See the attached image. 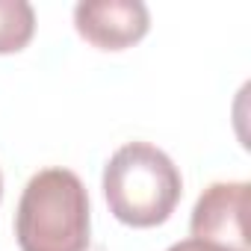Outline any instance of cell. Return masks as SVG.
<instances>
[{
    "mask_svg": "<svg viewBox=\"0 0 251 251\" xmlns=\"http://www.w3.org/2000/svg\"><path fill=\"white\" fill-rule=\"evenodd\" d=\"M166 251H225L219 245H210V242H201V239H183V242H175L172 248Z\"/></svg>",
    "mask_w": 251,
    "mask_h": 251,
    "instance_id": "cell-6",
    "label": "cell"
},
{
    "mask_svg": "<svg viewBox=\"0 0 251 251\" xmlns=\"http://www.w3.org/2000/svg\"><path fill=\"white\" fill-rule=\"evenodd\" d=\"M103 195L118 222L130 227H157L175 213L183 180L166 151L148 142H127L103 169Z\"/></svg>",
    "mask_w": 251,
    "mask_h": 251,
    "instance_id": "cell-1",
    "label": "cell"
},
{
    "mask_svg": "<svg viewBox=\"0 0 251 251\" xmlns=\"http://www.w3.org/2000/svg\"><path fill=\"white\" fill-rule=\"evenodd\" d=\"M36 33V12L27 0H0V53H18Z\"/></svg>",
    "mask_w": 251,
    "mask_h": 251,
    "instance_id": "cell-5",
    "label": "cell"
},
{
    "mask_svg": "<svg viewBox=\"0 0 251 251\" xmlns=\"http://www.w3.org/2000/svg\"><path fill=\"white\" fill-rule=\"evenodd\" d=\"M21 251H86L89 192L68 169H45L30 177L15 213Z\"/></svg>",
    "mask_w": 251,
    "mask_h": 251,
    "instance_id": "cell-2",
    "label": "cell"
},
{
    "mask_svg": "<svg viewBox=\"0 0 251 251\" xmlns=\"http://www.w3.org/2000/svg\"><path fill=\"white\" fill-rule=\"evenodd\" d=\"M248 189L251 186L245 180L207 186L192 207V219H189L192 239L219 245L225 251H248V236H245Z\"/></svg>",
    "mask_w": 251,
    "mask_h": 251,
    "instance_id": "cell-3",
    "label": "cell"
},
{
    "mask_svg": "<svg viewBox=\"0 0 251 251\" xmlns=\"http://www.w3.org/2000/svg\"><path fill=\"white\" fill-rule=\"evenodd\" d=\"M74 27L98 50H124L145 39L151 15L139 0H89L74 6Z\"/></svg>",
    "mask_w": 251,
    "mask_h": 251,
    "instance_id": "cell-4",
    "label": "cell"
},
{
    "mask_svg": "<svg viewBox=\"0 0 251 251\" xmlns=\"http://www.w3.org/2000/svg\"><path fill=\"white\" fill-rule=\"evenodd\" d=\"M0 195H3V175H0Z\"/></svg>",
    "mask_w": 251,
    "mask_h": 251,
    "instance_id": "cell-7",
    "label": "cell"
}]
</instances>
